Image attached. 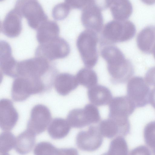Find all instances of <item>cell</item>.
Here are the masks:
<instances>
[{
    "mask_svg": "<svg viewBox=\"0 0 155 155\" xmlns=\"http://www.w3.org/2000/svg\"><path fill=\"white\" fill-rule=\"evenodd\" d=\"M101 54L107 63V69L112 83H124L134 74L133 64L125 58L117 47L112 45H105L101 50Z\"/></svg>",
    "mask_w": 155,
    "mask_h": 155,
    "instance_id": "obj_1",
    "label": "cell"
},
{
    "mask_svg": "<svg viewBox=\"0 0 155 155\" xmlns=\"http://www.w3.org/2000/svg\"><path fill=\"white\" fill-rule=\"evenodd\" d=\"M135 25L129 20H113L107 23L102 31L101 46L128 41L136 33Z\"/></svg>",
    "mask_w": 155,
    "mask_h": 155,
    "instance_id": "obj_2",
    "label": "cell"
},
{
    "mask_svg": "<svg viewBox=\"0 0 155 155\" xmlns=\"http://www.w3.org/2000/svg\"><path fill=\"white\" fill-rule=\"evenodd\" d=\"M97 33L86 29L81 33L77 40V47L82 60L86 67L89 68L94 67L98 61Z\"/></svg>",
    "mask_w": 155,
    "mask_h": 155,
    "instance_id": "obj_3",
    "label": "cell"
},
{
    "mask_svg": "<svg viewBox=\"0 0 155 155\" xmlns=\"http://www.w3.org/2000/svg\"><path fill=\"white\" fill-rule=\"evenodd\" d=\"M47 88L41 79L19 76L16 78L13 82L11 96L14 101H22L31 95L45 91Z\"/></svg>",
    "mask_w": 155,
    "mask_h": 155,
    "instance_id": "obj_4",
    "label": "cell"
},
{
    "mask_svg": "<svg viewBox=\"0 0 155 155\" xmlns=\"http://www.w3.org/2000/svg\"><path fill=\"white\" fill-rule=\"evenodd\" d=\"M27 20L28 25L37 29L48 17L38 0H17L14 8Z\"/></svg>",
    "mask_w": 155,
    "mask_h": 155,
    "instance_id": "obj_5",
    "label": "cell"
},
{
    "mask_svg": "<svg viewBox=\"0 0 155 155\" xmlns=\"http://www.w3.org/2000/svg\"><path fill=\"white\" fill-rule=\"evenodd\" d=\"M101 116L97 107L87 104L83 108H75L68 113L67 120L72 127L81 128L92 124L97 123Z\"/></svg>",
    "mask_w": 155,
    "mask_h": 155,
    "instance_id": "obj_6",
    "label": "cell"
},
{
    "mask_svg": "<svg viewBox=\"0 0 155 155\" xmlns=\"http://www.w3.org/2000/svg\"><path fill=\"white\" fill-rule=\"evenodd\" d=\"M69 44L64 38L58 37L47 43L40 44L37 48L35 55L49 61L62 59L70 54Z\"/></svg>",
    "mask_w": 155,
    "mask_h": 155,
    "instance_id": "obj_7",
    "label": "cell"
},
{
    "mask_svg": "<svg viewBox=\"0 0 155 155\" xmlns=\"http://www.w3.org/2000/svg\"><path fill=\"white\" fill-rule=\"evenodd\" d=\"M49 64L47 59L40 57L18 62V77L30 78H41L48 70Z\"/></svg>",
    "mask_w": 155,
    "mask_h": 155,
    "instance_id": "obj_8",
    "label": "cell"
},
{
    "mask_svg": "<svg viewBox=\"0 0 155 155\" xmlns=\"http://www.w3.org/2000/svg\"><path fill=\"white\" fill-rule=\"evenodd\" d=\"M127 96L136 107H143L149 103L151 90L142 77L135 76L131 78L127 83Z\"/></svg>",
    "mask_w": 155,
    "mask_h": 155,
    "instance_id": "obj_9",
    "label": "cell"
},
{
    "mask_svg": "<svg viewBox=\"0 0 155 155\" xmlns=\"http://www.w3.org/2000/svg\"><path fill=\"white\" fill-rule=\"evenodd\" d=\"M98 127L102 135L108 138L117 136H126L130 130L128 118L109 117L101 121Z\"/></svg>",
    "mask_w": 155,
    "mask_h": 155,
    "instance_id": "obj_10",
    "label": "cell"
},
{
    "mask_svg": "<svg viewBox=\"0 0 155 155\" xmlns=\"http://www.w3.org/2000/svg\"><path fill=\"white\" fill-rule=\"evenodd\" d=\"M103 141L102 136L98 127L91 126L86 130L80 131L76 139V144L80 150L91 152L98 149Z\"/></svg>",
    "mask_w": 155,
    "mask_h": 155,
    "instance_id": "obj_11",
    "label": "cell"
},
{
    "mask_svg": "<svg viewBox=\"0 0 155 155\" xmlns=\"http://www.w3.org/2000/svg\"><path fill=\"white\" fill-rule=\"evenodd\" d=\"M51 119L50 111L46 106L42 104L36 105L31 110L27 129L35 134H39L45 130Z\"/></svg>",
    "mask_w": 155,
    "mask_h": 155,
    "instance_id": "obj_12",
    "label": "cell"
},
{
    "mask_svg": "<svg viewBox=\"0 0 155 155\" xmlns=\"http://www.w3.org/2000/svg\"><path fill=\"white\" fill-rule=\"evenodd\" d=\"M101 10L93 3L83 10L81 20L84 26L87 29L99 33L103 26L104 20Z\"/></svg>",
    "mask_w": 155,
    "mask_h": 155,
    "instance_id": "obj_13",
    "label": "cell"
},
{
    "mask_svg": "<svg viewBox=\"0 0 155 155\" xmlns=\"http://www.w3.org/2000/svg\"><path fill=\"white\" fill-rule=\"evenodd\" d=\"M108 117L128 118L136 108L127 96L115 97L109 104Z\"/></svg>",
    "mask_w": 155,
    "mask_h": 155,
    "instance_id": "obj_14",
    "label": "cell"
},
{
    "mask_svg": "<svg viewBox=\"0 0 155 155\" xmlns=\"http://www.w3.org/2000/svg\"><path fill=\"white\" fill-rule=\"evenodd\" d=\"M17 62L12 56L10 45L5 41H0V71L5 75L16 78L18 77Z\"/></svg>",
    "mask_w": 155,
    "mask_h": 155,
    "instance_id": "obj_15",
    "label": "cell"
},
{
    "mask_svg": "<svg viewBox=\"0 0 155 155\" xmlns=\"http://www.w3.org/2000/svg\"><path fill=\"white\" fill-rule=\"evenodd\" d=\"M18 118V114L12 101L3 98L0 102V126L5 131L12 130L15 126Z\"/></svg>",
    "mask_w": 155,
    "mask_h": 155,
    "instance_id": "obj_16",
    "label": "cell"
},
{
    "mask_svg": "<svg viewBox=\"0 0 155 155\" xmlns=\"http://www.w3.org/2000/svg\"><path fill=\"white\" fill-rule=\"evenodd\" d=\"M22 17L15 8L11 10L1 24V31L9 38L18 36L22 30Z\"/></svg>",
    "mask_w": 155,
    "mask_h": 155,
    "instance_id": "obj_17",
    "label": "cell"
},
{
    "mask_svg": "<svg viewBox=\"0 0 155 155\" xmlns=\"http://www.w3.org/2000/svg\"><path fill=\"white\" fill-rule=\"evenodd\" d=\"M137 44L139 49L146 54H151L155 51V27L148 25L138 34Z\"/></svg>",
    "mask_w": 155,
    "mask_h": 155,
    "instance_id": "obj_18",
    "label": "cell"
},
{
    "mask_svg": "<svg viewBox=\"0 0 155 155\" xmlns=\"http://www.w3.org/2000/svg\"><path fill=\"white\" fill-rule=\"evenodd\" d=\"M79 83L76 76L67 73L58 74L55 78V90L60 95L65 96L76 89Z\"/></svg>",
    "mask_w": 155,
    "mask_h": 155,
    "instance_id": "obj_19",
    "label": "cell"
},
{
    "mask_svg": "<svg viewBox=\"0 0 155 155\" xmlns=\"http://www.w3.org/2000/svg\"><path fill=\"white\" fill-rule=\"evenodd\" d=\"M108 4L112 16L116 20H126L132 13L133 7L129 0H108Z\"/></svg>",
    "mask_w": 155,
    "mask_h": 155,
    "instance_id": "obj_20",
    "label": "cell"
},
{
    "mask_svg": "<svg viewBox=\"0 0 155 155\" xmlns=\"http://www.w3.org/2000/svg\"><path fill=\"white\" fill-rule=\"evenodd\" d=\"M87 95L89 101L97 106L107 105L112 99V95L109 89L100 85H96L88 88Z\"/></svg>",
    "mask_w": 155,
    "mask_h": 155,
    "instance_id": "obj_21",
    "label": "cell"
},
{
    "mask_svg": "<svg viewBox=\"0 0 155 155\" xmlns=\"http://www.w3.org/2000/svg\"><path fill=\"white\" fill-rule=\"evenodd\" d=\"M60 28L57 23L52 21H46L37 29L36 38L39 44L49 42L59 36Z\"/></svg>",
    "mask_w": 155,
    "mask_h": 155,
    "instance_id": "obj_22",
    "label": "cell"
},
{
    "mask_svg": "<svg viewBox=\"0 0 155 155\" xmlns=\"http://www.w3.org/2000/svg\"><path fill=\"white\" fill-rule=\"evenodd\" d=\"M35 135L27 129L18 135L14 147L16 151L21 154L30 152L35 143Z\"/></svg>",
    "mask_w": 155,
    "mask_h": 155,
    "instance_id": "obj_23",
    "label": "cell"
},
{
    "mask_svg": "<svg viewBox=\"0 0 155 155\" xmlns=\"http://www.w3.org/2000/svg\"><path fill=\"white\" fill-rule=\"evenodd\" d=\"M71 127L67 120L61 118H56L50 123L48 131L53 139H61L68 135L70 131Z\"/></svg>",
    "mask_w": 155,
    "mask_h": 155,
    "instance_id": "obj_24",
    "label": "cell"
},
{
    "mask_svg": "<svg viewBox=\"0 0 155 155\" xmlns=\"http://www.w3.org/2000/svg\"><path fill=\"white\" fill-rule=\"evenodd\" d=\"M76 77L79 84L88 88L97 83V74L91 68L86 67L81 69L77 72Z\"/></svg>",
    "mask_w": 155,
    "mask_h": 155,
    "instance_id": "obj_25",
    "label": "cell"
},
{
    "mask_svg": "<svg viewBox=\"0 0 155 155\" xmlns=\"http://www.w3.org/2000/svg\"><path fill=\"white\" fill-rule=\"evenodd\" d=\"M128 152L127 142L122 136H117L110 142L107 155H127Z\"/></svg>",
    "mask_w": 155,
    "mask_h": 155,
    "instance_id": "obj_26",
    "label": "cell"
},
{
    "mask_svg": "<svg viewBox=\"0 0 155 155\" xmlns=\"http://www.w3.org/2000/svg\"><path fill=\"white\" fill-rule=\"evenodd\" d=\"M16 138L11 132L5 131L0 136V155H7L13 148L14 147Z\"/></svg>",
    "mask_w": 155,
    "mask_h": 155,
    "instance_id": "obj_27",
    "label": "cell"
},
{
    "mask_svg": "<svg viewBox=\"0 0 155 155\" xmlns=\"http://www.w3.org/2000/svg\"><path fill=\"white\" fill-rule=\"evenodd\" d=\"M34 153L35 155L61 154V149L57 148L49 142H42L38 143L35 146Z\"/></svg>",
    "mask_w": 155,
    "mask_h": 155,
    "instance_id": "obj_28",
    "label": "cell"
},
{
    "mask_svg": "<svg viewBox=\"0 0 155 155\" xmlns=\"http://www.w3.org/2000/svg\"><path fill=\"white\" fill-rule=\"evenodd\" d=\"M143 137L146 144L152 150H155V121L147 124L143 130Z\"/></svg>",
    "mask_w": 155,
    "mask_h": 155,
    "instance_id": "obj_29",
    "label": "cell"
},
{
    "mask_svg": "<svg viewBox=\"0 0 155 155\" xmlns=\"http://www.w3.org/2000/svg\"><path fill=\"white\" fill-rule=\"evenodd\" d=\"M70 8L65 3H61L55 5L52 10L53 18L57 21L64 20L69 15Z\"/></svg>",
    "mask_w": 155,
    "mask_h": 155,
    "instance_id": "obj_30",
    "label": "cell"
},
{
    "mask_svg": "<svg viewBox=\"0 0 155 155\" xmlns=\"http://www.w3.org/2000/svg\"><path fill=\"white\" fill-rule=\"evenodd\" d=\"M70 8L83 10L93 3V0H64Z\"/></svg>",
    "mask_w": 155,
    "mask_h": 155,
    "instance_id": "obj_31",
    "label": "cell"
},
{
    "mask_svg": "<svg viewBox=\"0 0 155 155\" xmlns=\"http://www.w3.org/2000/svg\"><path fill=\"white\" fill-rule=\"evenodd\" d=\"M145 80L149 85L155 87V67L148 69L146 74Z\"/></svg>",
    "mask_w": 155,
    "mask_h": 155,
    "instance_id": "obj_32",
    "label": "cell"
},
{
    "mask_svg": "<svg viewBox=\"0 0 155 155\" xmlns=\"http://www.w3.org/2000/svg\"><path fill=\"white\" fill-rule=\"evenodd\" d=\"M151 152L148 147L144 145L138 146L133 149L130 152L131 155H150Z\"/></svg>",
    "mask_w": 155,
    "mask_h": 155,
    "instance_id": "obj_33",
    "label": "cell"
},
{
    "mask_svg": "<svg viewBox=\"0 0 155 155\" xmlns=\"http://www.w3.org/2000/svg\"><path fill=\"white\" fill-rule=\"evenodd\" d=\"M94 3L101 11L108 8V0H93Z\"/></svg>",
    "mask_w": 155,
    "mask_h": 155,
    "instance_id": "obj_34",
    "label": "cell"
},
{
    "mask_svg": "<svg viewBox=\"0 0 155 155\" xmlns=\"http://www.w3.org/2000/svg\"><path fill=\"white\" fill-rule=\"evenodd\" d=\"M149 101V103L155 109V87L150 90Z\"/></svg>",
    "mask_w": 155,
    "mask_h": 155,
    "instance_id": "obj_35",
    "label": "cell"
},
{
    "mask_svg": "<svg viewBox=\"0 0 155 155\" xmlns=\"http://www.w3.org/2000/svg\"><path fill=\"white\" fill-rule=\"evenodd\" d=\"M144 4L148 5H151L155 3V0H141Z\"/></svg>",
    "mask_w": 155,
    "mask_h": 155,
    "instance_id": "obj_36",
    "label": "cell"
},
{
    "mask_svg": "<svg viewBox=\"0 0 155 155\" xmlns=\"http://www.w3.org/2000/svg\"><path fill=\"white\" fill-rule=\"evenodd\" d=\"M153 53V56H154V58L155 59V51Z\"/></svg>",
    "mask_w": 155,
    "mask_h": 155,
    "instance_id": "obj_37",
    "label": "cell"
},
{
    "mask_svg": "<svg viewBox=\"0 0 155 155\" xmlns=\"http://www.w3.org/2000/svg\"><path fill=\"white\" fill-rule=\"evenodd\" d=\"M153 153L155 154V150L153 151Z\"/></svg>",
    "mask_w": 155,
    "mask_h": 155,
    "instance_id": "obj_38",
    "label": "cell"
}]
</instances>
